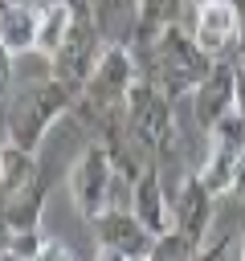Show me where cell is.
<instances>
[{
	"label": "cell",
	"mask_w": 245,
	"mask_h": 261,
	"mask_svg": "<svg viewBox=\"0 0 245 261\" xmlns=\"http://www.w3.org/2000/svg\"><path fill=\"white\" fill-rule=\"evenodd\" d=\"M74 102H78V94L69 86H61L57 77H41V82L24 86L8 110V143L37 155L41 143L53 135V126L69 114Z\"/></svg>",
	"instance_id": "obj_1"
},
{
	"label": "cell",
	"mask_w": 245,
	"mask_h": 261,
	"mask_svg": "<svg viewBox=\"0 0 245 261\" xmlns=\"http://www.w3.org/2000/svg\"><path fill=\"white\" fill-rule=\"evenodd\" d=\"M147 53H151V82H155L172 102H176V98H192V94L208 82V73L216 69V57H208V53L196 45V37L184 33L180 24L167 29Z\"/></svg>",
	"instance_id": "obj_2"
},
{
	"label": "cell",
	"mask_w": 245,
	"mask_h": 261,
	"mask_svg": "<svg viewBox=\"0 0 245 261\" xmlns=\"http://www.w3.org/2000/svg\"><path fill=\"white\" fill-rule=\"evenodd\" d=\"M127 135H131V143H139L143 151H155V155L176 143L172 98L151 77H139L127 94Z\"/></svg>",
	"instance_id": "obj_3"
},
{
	"label": "cell",
	"mask_w": 245,
	"mask_h": 261,
	"mask_svg": "<svg viewBox=\"0 0 245 261\" xmlns=\"http://www.w3.org/2000/svg\"><path fill=\"white\" fill-rule=\"evenodd\" d=\"M241 159H245V118L237 110H229L212 130H208V155L204 163L196 167L200 184L212 192V196H229L237 188V175H241Z\"/></svg>",
	"instance_id": "obj_4"
},
{
	"label": "cell",
	"mask_w": 245,
	"mask_h": 261,
	"mask_svg": "<svg viewBox=\"0 0 245 261\" xmlns=\"http://www.w3.org/2000/svg\"><path fill=\"white\" fill-rule=\"evenodd\" d=\"M114 155H110V147L98 139V143H90L82 155H78V163H74V175H69V200H74V208L94 224L106 208H110V188H114Z\"/></svg>",
	"instance_id": "obj_5"
},
{
	"label": "cell",
	"mask_w": 245,
	"mask_h": 261,
	"mask_svg": "<svg viewBox=\"0 0 245 261\" xmlns=\"http://www.w3.org/2000/svg\"><path fill=\"white\" fill-rule=\"evenodd\" d=\"M102 53H106V37L98 33L94 20H82L78 16L74 29H69V37H65V45L49 57V69H53V77L61 86H69L74 94H82V86L90 82L94 65L102 61Z\"/></svg>",
	"instance_id": "obj_6"
},
{
	"label": "cell",
	"mask_w": 245,
	"mask_h": 261,
	"mask_svg": "<svg viewBox=\"0 0 245 261\" xmlns=\"http://www.w3.org/2000/svg\"><path fill=\"white\" fill-rule=\"evenodd\" d=\"M212 200H216V196L200 184L196 171L184 179L180 196L172 200V232L184 237L192 249H200L204 237H208V228H212Z\"/></svg>",
	"instance_id": "obj_7"
},
{
	"label": "cell",
	"mask_w": 245,
	"mask_h": 261,
	"mask_svg": "<svg viewBox=\"0 0 245 261\" xmlns=\"http://www.w3.org/2000/svg\"><path fill=\"white\" fill-rule=\"evenodd\" d=\"M45 196H49V167H37V175H33V179H29L12 200H4V204H0L4 241L41 232V208H45Z\"/></svg>",
	"instance_id": "obj_8"
},
{
	"label": "cell",
	"mask_w": 245,
	"mask_h": 261,
	"mask_svg": "<svg viewBox=\"0 0 245 261\" xmlns=\"http://www.w3.org/2000/svg\"><path fill=\"white\" fill-rule=\"evenodd\" d=\"M94 228H98V245L118 249L122 257H151L155 253V237L139 224V216L131 208H106L94 220Z\"/></svg>",
	"instance_id": "obj_9"
},
{
	"label": "cell",
	"mask_w": 245,
	"mask_h": 261,
	"mask_svg": "<svg viewBox=\"0 0 245 261\" xmlns=\"http://www.w3.org/2000/svg\"><path fill=\"white\" fill-rule=\"evenodd\" d=\"M131 212L139 216V224H143L155 241L172 232V200H167V192H163V184H159V171H155L151 163H147V167L139 171V179H135Z\"/></svg>",
	"instance_id": "obj_10"
},
{
	"label": "cell",
	"mask_w": 245,
	"mask_h": 261,
	"mask_svg": "<svg viewBox=\"0 0 245 261\" xmlns=\"http://www.w3.org/2000/svg\"><path fill=\"white\" fill-rule=\"evenodd\" d=\"M237 29H241V16H237V8H233L229 0H208V4L196 8V29H192V37H196V45H200L208 57H220V53L237 41Z\"/></svg>",
	"instance_id": "obj_11"
},
{
	"label": "cell",
	"mask_w": 245,
	"mask_h": 261,
	"mask_svg": "<svg viewBox=\"0 0 245 261\" xmlns=\"http://www.w3.org/2000/svg\"><path fill=\"white\" fill-rule=\"evenodd\" d=\"M233 77H237V65H220L208 73V82L192 94V114H196V126L208 135L229 110H233Z\"/></svg>",
	"instance_id": "obj_12"
},
{
	"label": "cell",
	"mask_w": 245,
	"mask_h": 261,
	"mask_svg": "<svg viewBox=\"0 0 245 261\" xmlns=\"http://www.w3.org/2000/svg\"><path fill=\"white\" fill-rule=\"evenodd\" d=\"M0 41L12 49V57L37 49V4L0 0Z\"/></svg>",
	"instance_id": "obj_13"
},
{
	"label": "cell",
	"mask_w": 245,
	"mask_h": 261,
	"mask_svg": "<svg viewBox=\"0 0 245 261\" xmlns=\"http://www.w3.org/2000/svg\"><path fill=\"white\" fill-rule=\"evenodd\" d=\"M180 24V0H139V16H135V33L131 45L135 49H151L167 29Z\"/></svg>",
	"instance_id": "obj_14"
},
{
	"label": "cell",
	"mask_w": 245,
	"mask_h": 261,
	"mask_svg": "<svg viewBox=\"0 0 245 261\" xmlns=\"http://www.w3.org/2000/svg\"><path fill=\"white\" fill-rule=\"evenodd\" d=\"M74 20H78V16H74L61 0L37 4V49H41V57H45V61H49V57L65 45V37H69Z\"/></svg>",
	"instance_id": "obj_15"
},
{
	"label": "cell",
	"mask_w": 245,
	"mask_h": 261,
	"mask_svg": "<svg viewBox=\"0 0 245 261\" xmlns=\"http://www.w3.org/2000/svg\"><path fill=\"white\" fill-rule=\"evenodd\" d=\"M135 16H139V0H98L94 4V24L106 37V45H127L135 33Z\"/></svg>",
	"instance_id": "obj_16"
},
{
	"label": "cell",
	"mask_w": 245,
	"mask_h": 261,
	"mask_svg": "<svg viewBox=\"0 0 245 261\" xmlns=\"http://www.w3.org/2000/svg\"><path fill=\"white\" fill-rule=\"evenodd\" d=\"M229 245H233V237H229V232H216V237H212L208 245H200V249H196L188 261H225Z\"/></svg>",
	"instance_id": "obj_17"
},
{
	"label": "cell",
	"mask_w": 245,
	"mask_h": 261,
	"mask_svg": "<svg viewBox=\"0 0 245 261\" xmlns=\"http://www.w3.org/2000/svg\"><path fill=\"white\" fill-rule=\"evenodd\" d=\"M12 86V49L0 41V94Z\"/></svg>",
	"instance_id": "obj_18"
},
{
	"label": "cell",
	"mask_w": 245,
	"mask_h": 261,
	"mask_svg": "<svg viewBox=\"0 0 245 261\" xmlns=\"http://www.w3.org/2000/svg\"><path fill=\"white\" fill-rule=\"evenodd\" d=\"M61 4H65L74 16H82V20H94V4H90V0H61Z\"/></svg>",
	"instance_id": "obj_19"
},
{
	"label": "cell",
	"mask_w": 245,
	"mask_h": 261,
	"mask_svg": "<svg viewBox=\"0 0 245 261\" xmlns=\"http://www.w3.org/2000/svg\"><path fill=\"white\" fill-rule=\"evenodd\" d=\"M237 261H245V232H241V241H237Z\"/></svg>",
	"instance_id": "obj_20"
},
{
	"label": "cell",
	"mask_w": 245,
	"mask_h": 261,
	"mask_svg": "<svg viewBox=\"0 0 245 261\" xmlns=\"http://www.w3.org/2000/svg\"><path fill=\"white\" fill-rule=\"evenodd\" d=\"M0 184H4V147H0Z\"/></svg>",
	"instance_id": "obj_21"
},
{
	"label": "cell",
	"mask_w": 245,
	"mask_h": 261,
	"mask_svg": "<svg viewBox=\"0 0 245 261\" xmlns=\"http://www.w3.org/2000/svg\"><path fill=\"white\" fill-rule=\"evenodd\" d=\"M131 261H151V257H131Z\"/></svg>",
	"instance_id": "obj_22"
},
{
	"label": "cell",
	"mask_w": 245,
	"mask_h": 261,
	"mask_svg": "<svg viewBox=\"0 0 245 261\" xmlns=\"http://www.w3.org/2000/svg\"><path fill=\"white\" fill-rule=\"evenodd\" d=\"M192 4H196V8H200V4H208V0H192Z\"/></svg>",
	"instance_id": "obj_23"
},
{
	"label": "cell",
	"mask_w": 245,
	"mask_h": 261,
	"mask_svg": "<svg viewBox=\"0 0 245 261\" xmlns=\"http://www.w3.org/2000/svg\"><path fill=\"white\" fill-rule=\"evenodd\" d=\"M241 69H245V61H241Z\"/></svg>",
	"instance_id": "obj_24"
}]
</instances>
